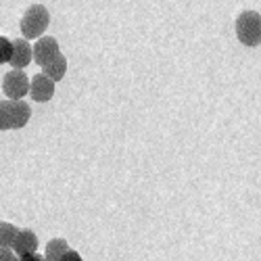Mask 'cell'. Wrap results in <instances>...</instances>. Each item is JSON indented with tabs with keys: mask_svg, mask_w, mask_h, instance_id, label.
Here are the masks:
<instances>
[{
	"mask_svg": "<svg viewBox=\"0 0 261 261\" xmlns=\"http://www.w3.org/2000/svg\"><path fill=\"white\" fill-rule=\"evenodd\" d=\"M50 23V15L44 5H32L21 17V34L23 40H40Z\"/></svg>",
	"mask_w": 261,
	"mask_h": 261,
	"instance_id": "obj_1",
	"label": "cell"
},
{
	"mask_svg": "<svg viewBox=\"0 0 261 261\" xmlns=\"http://www.w3.org/2000/svg\"><path fill=\"white\" fill-rule=\"evenodd\" d=\"M32 109L23 100H0V129H19L30 121Z\"/></svg>",
	"mask_w": 261,
	"mask_h": 261,
	"instance_id": "obj_2",
	"label": "cell"
},
{
	"mask_svg": "<svg viewBox=\"0 0 261 261\" xmlns=\"http://www.w3.org/2000/svg\"><path fill=\"white\" fill-rule=\"evenodd\" d=\"M236 36L245 46L261 44V15L257 11H245L236 19Z\"/></svg>",
	"mask_w": 261,
	"mask_h": 261,
	"instance_id": "obj_3",
	"label": "cell"
},
{
	"mask_svg": "<svg viewBox=\"0 0 261 261\" xmlns=\"http://www.w3.org/2000/svg\"><path fill=\"white\" fill-rule=\"evenodd\" d=\"M3 92L7 94V100H21L30 92V80L23 71L13 69L3 77Z\"/></svg>",
	"mask_w": 261,
	"mask_h": 261,
	"instance_id": "obj_4",
	"label": "cell"
},
{
	"mask_svg": "<svg viewBox=\"0 0 261 261\" xmlns=\"http://www.w3.org/2000/svg\"><path fill=\"white\" fill-rule=\"evenodd\" d=\"M32 50H34V61H36L38 65H42V67H46V65H48L53 59H57V57L61 55L59 42H57L55 38H50V36L40 38L36 44L32 46Z\"/></svg>",
	"mask_w": 261,
	"mask_h": 261,
	"instance_id": "obj_5",
	"label": "cell"
},
{
	"mask_svg": "<svg viewBox=\"0 0 261 261\" xmlns=\"http://www.w3.org/2000/svg\"><path fill=\"white\" fill-rule=\"evenodd\" d=\"M30 94L36 102H46L55 94V82L44 73H38L30 80Z\"/></svg>",
	"mask_w": 261,
	"mask_h": 261,
	"instance_id": "obj_6",
	"label": "cell"
},
{
	"mask_svg": "<svg viewBox=\"0 0 261 261\" xmlns=\"http://www.w3.org/2000/svg\"><path fill=\"white\" fill-rule=\"evenodd\" d=\"M32 59H34V50L30 46V42L23 40V38L13 40V55H11V61H9L13 67L23 71V67H28V65L32 63Z\"/></svg>",
	"mask_w": 261,
	"mask_h": 261,
	"instance_id": "obj_7",
	"label": "cell"
},
{
	"mask_svg": "<svg viewBox=\"0 0 261 261\" xmlns=\"http://www.w3.org/2000/svg\"><path fill=\"white\" fill-rule=\"evenodd\" d=\"M36 249H38V236L32 230H28V228L25 230H19L15 243H13V253L17 255V259L34 255Z\"/></svg>",
	"mask_w": 261,
	"mask_h": 261,
	"instance_id": "obj_8",
	"label": "cell"
},
{
	"mask_svg": "<svg viewBox=\"0 0 261 261\" xmlns=\"http://www.w3.org/2000/svg\"><path fill=\"white\" fill-rule=\"evenodd\" d=\"M42 69H44L46 77H50L53 82H59V80H63L65 73H67V59H65L63 55H59L57 59H53L46 67H42Z\"/></svg>",
	"mask_w": 261,
	"mask_h": 261,
	"instance_id": "obj_9",
	"label": "cell"
},
{
	"mask_svg": "<svg viewBox=\"0 0 261 261\" xmlns=\"http://www.w3.org/2000/svg\"><path fill=\"white\" fill-rule=\"evenodd\" d=\"M67 251H69L67 241H63V238H53L44 249V259L46 261H61V257Z\"/></svg>",
	"mask_w": 261,
	"mask_h": 261,
	"instance_id": "obj_10",
	"label": "cell"
},
{
	"mask_svg": "<svg viewBox=\"0 0 261 261\" xmlns=\"http://www.w3.org/2000/svg\"><path fill=\"white\" fill-rule=\"evenodd\" d=\"M17 232H19V228H15L13 224L0 222V249H13Z\"/></svg>",
	"mask_w": 261,
	"mask_h": 261,
	"instance_id": "obj_11",
	"label": "cell"
},
{
	"mask_svg": "<svg viewBox=\"0 0 261 261\" xmlns=\"http://www.w3.org/2000/svg\"><path fill=\"white\" fill-rule=\"evenodd\" d=\"M11 55H13V42L9 38H5V36H0V65L9 63Z\"/></svg>",
	"mask_w": 261,
	"mask_h": 261,
	"instance_id": "obj_12",
	"label": "cell"
},
{
	"mask_svg": "<svg viewBox=\"0 0 261 261\" xmlns=\"http://www.w3.org/2000/svg\"><path fill=\"white\" fill-rule=\"evenodd\" d=\"M17 255L13 253V249H0V261H15Z\"/></svg>",
	"mask_w": 261,
	"mask_h": 261,
	"instance_id": "obj_13",
	"label": "cell"
},
{
	"mask_svg": "<svg viewBox=\"0 0 261 261\" xmlns=\"http://www.w3.org/2000/svg\"><path fill=\"white\" fill-rule=\"evenodd\" d=\"M61 261H84V259L80 257V253H77V251H71V249H69L67 253H65V255L61 257Z\"/></svg>",
	"mask_w": 261,
	"mask_h": 261,
	"instance_id": "obj_14",
	"label": "cell"
},
{
	"mask_svg": "<svg viewBox=\"0 0 261 261\" xmlns=\"http://www.w3.org/2000/svg\"><path fill=\"white\" fill-rule=\"evenodd\" d=\"M19 261H46V259H44V255L34 253V255H28V257H21Z\"/></svg>",
	"mask_w": 261,
	"mask_h": 261,
	"instance_id": "obj_15",
	"label": "cell"
},
{
	"mask_svg": "<svg viewBox=\"0 0 261 261\" xmlns=\"http://www.w3.org/2000/svg\"><path fill=\"white\" fill-rule=\"evenodd\" d=\"M15 261H19V259H15Z\"/></svg>",
	"mask_w": 261,
	"mask_h": 261,
	"instance_id": "obj_16",
	"label": "cell"
}]
</instances>
